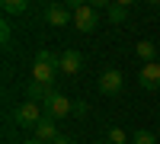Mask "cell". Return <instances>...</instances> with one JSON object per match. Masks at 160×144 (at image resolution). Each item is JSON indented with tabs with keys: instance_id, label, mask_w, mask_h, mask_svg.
<instances>
[{
	"instance_id": "1",
	"label": "cell",
	"mask_w": 160,
	"mask_h": 144,
	"mask_svg": "<svg viewBox=\"0 0 160 144\" xmlns=\"http://www.w3.org/2000/svg\"><path fill=\"white\" fill-rule=\"evenodd\" d=\"M58 74H61L58 58L51 55L48 48H42V51L35 55V61H32V80H35V83H42V87H55Z\"/></svg>"
},
{
	"instance_id": "2",
	"label": "cell",
	"mask_w": 160,
	"mask_h": 144,
	"mask_svg": "<svg viewBox=\"0 0 160 144\" xmlns=\"http://www.w3.org/2000/svg\"><path fill=\"white\" fill-rule=\"evenodd\" d=\"M13 119H16V125H19V128H35L38 122L45 119V109L38 106V102L26 99V102H19V106H16V112H13Z\"/></svg>"
},
{
	"instance_id": "3",
	"label": "cell",
	"mask_w": 160,
	"mask_h": 144,
	"mask_svg": "<svg viewBox=\"0 0 160 144\" xmlns=\"http://www.w3.org/2000/svg\"><path fill=\"white\" fill-rule=\"evenodd\" d=\"M96 26H99V10L93 3H80L74 10V29L77 32H93Z\"/></svg>"
},
{
	"instance_id": "4",
	"label": "cell",
	"mask_w": 160,
	"mask_h": 144,
	"mask_svg": "<svg viewBox=\"0 0 160 144\" xmlns=\"http://www.w3.org/2000/svg\"><path fill=\"white\" fill-rule=\"evenodd\" d=\"M74 106H77V102H71L64 93H58V90H55V93L45 99V106H42V109H45L48 119H64V115H71V112H74Z\"/></svg>"
},
{
	"instance_id": "5",
	"label": "cell",
	"mask_w": 160,
	"mask_h": 144,
	"mask_svg": "<svg viewBox=\"0 0 160 144\" xmlns=\"http://www.w3.org/2000/svg\"><path fill=\"white\" fill-rule=\"evenodd\" d=\"M125 90V77H122V71H102L99 74V93L102 96H118Z\"/></svg>"
},
{
	"instance_id": "6",
	"label": "cell",
	"mask_w": 160,
	"mask_h": 144,
	"mask_svg": "<svg viewBox=\"0 0 160 144\" xmlns=\"http://www.w3.org/2000/svg\"><path fill=\"white\" fill-rule=\"evenodd\" d=\"M58 67H61V74H68V77H77L80 71H83V55H80L77 48H68V51H61V58H58Z\"/></svg>"
},
{
	"instance_id": "7",
	"label": "cell",
	"mask_w": 160,
	"mask_h": 144,
	"mask_svg": "<svg viewBox=\"0 0 160 144\" xmlns=\"http://www.w3.org/2000/svg\"><path fill=\"white\" fill-rule=\"evenodd\" d=\"M45 22L48 26H74V13L68 10V3H48L45 7Z\"/></svg>"
},
{
	"instance_id": "8",
	"label": "cell",
	"mask_w": 160,
	"mask_h": 144,
	"mask_svg": "<svg viewBox=\"0 0 160 144\" xmlns=\"http://www.w3.org/2000/svg\"><path fill=\"white\" fill-rule=\"evenodd\" d=\"M138 83L144 87V90H160V61H151V64H144L141 67V74H138Z\"/></svg>"
},
{
	"instance_id": "9",
	"label": "cell",
	"mask_w": 160,
	"mask_h": 144,
	"mask_svg": "<svg viewBox=\"0 0 160 144\" xmlns=\"http://www.w3.org/2000/svg\"><path fill=\"white\" fill-rule=\"evenodd\" d=\"M32 135H35V141H42V144H55L61 135H58V125H55V119H48V115H45V119L42 122H38L35 128H32Z\"/></svg>"
},
{
	"instance_id": "10",
	"label": "cell",
	"mask_w": 160,
	"mask_h": 144,
	"mask_svg": "<svg viewBox=\"0 0 160 144\" xmlns=\"http://www.w3.org/2000/svg\"><path fill=\"white\" fill-rule=\"evenodd\" d=\"M51 93H55V87H42V83H29V87H26V99H32V102H45Z\"/></svg>"
},
{
	"instance_id": "11",
	"label": "cell",
	"mask_w": 160,
	"mask_h": 144,
	"mask_svg": "<svg viewBox=\"0 0 160 144\" xmlns=\"http://www.w3.org/2000/svg\"><path fill=\"white\" fill-rule=\"evenodd\" d=\"M106 16H109V22H112V26L125 22V19H128V3H109V10H106Z\"/></svg>"
},
{
	"instance_id": "12",
	"label": "cell",
	"mask_w": 160,
	"mask_h": 144,
	"mask_svg": "<svg viewBox=\"0 0 160 144\" xmlns=\"http://www.w3.org/2000/svg\"><path fill=\"white\" fill-rule=\"evenodd\" d=\"M135 55L144 61V64H151L154 58H157V48H154V42H138V48H135Z\"/></svg>"
},
{
	"instance_id": "13",
	"label": "cell",
	"mask_w": 160,
	"mask_h": 144,
	"mask_svg": "<svg viewBox=\"0 0 160 144\" xmlns=\"http://www.w3.org/2000/svg\"><path fill=\"white\" fill-rule=\"evenodd\" d=\"M26 10H29L26 0H3V13L7 16H16V13H26Z\"/></svg>"
},
{
	"instance_id": "14",
	"label": "cell",
	"mask_w": 160,
	"mask_h": 144,
	"mask_svg": "<svg viewBox=\"0 0 160 144\" xmlns=\"http://www.w3.org/2000/svg\"><path fill=\"white\" fill-rule=\"evenodd\" d=\"M131 144H157V138H154V132L141 128V132H135V135H131Z\"/></svg>"
},
{
	"instance_id": "15",
	"label": "cell",
	"mask_w": 160,
	"mask_h": 144,
	"mask_svg": "<svg viewBox=\"0 0 160 144\" xmlns=\"http://www.w3.org/2000/svg\"><path fill=\"white\" fill-rule=\"evenodd\" d=\"M109 141H112V144H128L125 128H109Z\"/></svg>"
},
{
	"instance_id": "16",
	"label": "cell",
	"mask_w": 160,
	"mask_h": 144,
	"mask_svg": "<svg viewBox=\"0 0 160 144\" xmlns=\"http://www.w3.org/2000/svg\"><path fill=\"white\" fill-rule=\"evenodd\" d=\"M0 42H3V45H10V22H7V19L0 22Z\"/></svg>"
},
{
	"instance_id": "17",
	"label": "cell",
	"mask_w": 160,
	"mask_h": 144,
	"mask_svg": "<svg viewBox=\"0 0 160 144\" xmlns=\"http://www.w3.org/2000/svg\"><path fill=\"white\" fill-rule=\"evenodd\" d=\"M55 144H77V141H71V138H58Z\"/></svg>"
},
{
	"instance_id": "18",
	"label": "cell",
	"mask_w": 160,
	"mask_h": 144,
	"mask_svg": "<svg viewBox=\"0 0 160 144\" xmlns=\"http://www.w3.org/2000/svg\"><path fill=\"white\" fill-rule=\"evenodd\" d=\"M26 144H42V141H35V138H32V141H26Z\"/></svg>"
},
{
	"instance_id": "19",
	"label": "cell",
	"mask_w": 160,
	"mask_h": 144,
	"mask_svg": "<svg viewBox=\"0 0 160 144\" xmlns=\"http://www.w3.org/2000/svg\"><path fill=\"white\" fill-rule=\"evenodd\" d=\"M93 144H106V141H93Z\"/></svg>"
},
{
	"instance_id": "20",
	"label": "cell",
	"mask_w": 160,
	"mask_h": 144,
	"mask_svg": "<svg viewBox=\"0 0 160 144\" xmlns=\"http://www.w3.org/2000/svg\"><path fill=\"white\" fill-rule=\"evenodd\" d=\"M157 10H160V3H157Z\"/></svg>"
}]
</instances>
